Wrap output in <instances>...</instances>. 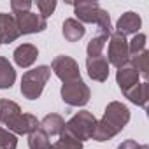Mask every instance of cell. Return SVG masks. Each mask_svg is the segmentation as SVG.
Listing matches in <instances>:
<instances>
[{"instance_id": "cell-1", "label": "cell", "mask_w": 149, "mask_h": 149, "mask_svg": "<svg viewBox=\"0 0 149 149\" xmlns=\"http://www.w3.org/2000/svg\"><path fill=\"white\" fill-rule=\"evenodd\" d=\"M128 121H130V109L121 102H116V100L109 102L104 111V116L100 118V121H97L93 140L97 142L111 140L112 137H116L125 130Z\"/></svg>"}, {"instance_id": "cell-2", "label": "cell", "mask_w": 149, "mask_h": 149, "mask_svg": "<svg viewBox=\"0 0 149 149\" xmlns=\"http://www.w3.org/2000/svg\"><path fill=\"white\" fill-rule=\"evenodd\" d=\"M0 123L14 135H28L39 128V119L33 114L21 112V107L7 98H0Z\"/></svg>"}, {"instance_id": "cell-3", "label": "cell", "mask_w": 149, "mask_h": 149, "mask_svg": "<svg viewBox=\"0 0 149 149\" xmlns=\"http://www.w3.org/2000/svg\"><path fill=\"white\" fill-rule=\"evenodd\" d=\"M74 14H76V19L81 23H93L98 26V33L104 35H111L112 33V25H111V16L105 9L100 7L98 2H91V0H86V2H74Z\"/></svg>"}, {"instance_id": "cell-4", "label": "cell", "mask_w": 149, "mask_h": 149, "mask_svg": "<svg viewBox=\"0 0 149 149\" xmlns=\"http://www.w3.org/2000/svg\"><path fill=\"white\" fill-rule=\"evenodd\" d=\"M49 77H51V67L47 65H39L32 70H26L21 77V95L26 100L40 98Z\"/></svg>"}, {"instance_id": "cell-5", "label": "cell", "mask_w": 149, "mask_h": 149, "mask_svg": "<svg viewBox=\"0 0 149 149\" xmlns=\"http://www.w3.org/2000/svg\"><path fill=\"white\" fill-rule=\"evenodd\" d=\"M95 126H97L95 114L90 112V111H79L65 123V128H63L61 133L76 139L79 142H86V140L93 139Z\"/></svg>"}, {"instance_id": "cell-6", "label": "cell", "mask_w": 149, "mask_h": 149, "mask_svg": "<svg viewBox=\"0 0 149 149\" xmlns=\"http://www.w3.org/2000/svg\"><path fill=\"white\" fill-rule=\"evenodd\" d=\"M60 95H61L63 104H67L70 107H83L90 102L91 90L83 79H77V81H72V83H63Z\"/></svg>"}, {"instance_id": "cell-7", "label": "cell", "mask_w": 149, "mask_h": 149, "mask_svg": "<svg viewBox=\"0 0 149 149\" xmlns=\"http://www.w3.org/2000/svg\"><path fill=\"white\" fill-rule=\"evenodd\" d=\"M107 61L109 65H114L116 68L126 67L130 63V53H128V40L119 32H112L109 35V49H107Z\"/></svg>"}, {"instance_id": "cell-8", "label": "cell", "mask_w": 149, "mask_h": 149, "mask_svg": "<svg viewBox=\"0 0 149 149\" xmlns=\"http://www.w3.org/2000/svg\"><path fill=\"white\" fill-rule=\"evenodd\" d=\"M51 70L54 72V76L61 83H72V81L81 79L79 63L74 60L72 56H67V54L56 56L53 60V63H51Z\"/></svg>"}, {"instance_id": "cell-9", "label": "cell", "mask_w": 149, "mask_h": 149, "mask_svg": "<svg viewBox=\"0 0 149 149\" xmlns=\"http://www.w3.org/2000/svg\"><path fill=\"white\" fill-rule=\"evenodd\" d=\"M16 23H18V30L21 35H30V33H40L47 28V21L46 18H42L37 13L26 11V13H19L14 14Z\"/></svg>"}, {"instance_id": "cell-10", "label": "cell", "mask_w": 149, "mask_h": 149, "mask_svg": "<svg viewBox=\"0 0 149 149\" xmlns=\"http://www.w3.org/2000/svg\"><path fill=\"white\" fill-rule=\"evenodd\" d=\"M86 70H88L90 79L97 83H104L109 77V61L104 54L86 58Z\"/></svg>"}, {"instance_id": "cell-11", "label": "cell", "mask_w": 149, "mask_h": 149, "mask_svg": "<svg viewBox=\"0 0 149 149\" xmlns=\"http://www.w3.org/2000/svg\"><path fill=\"white\" fill-rule=\"evenodd\" d=\"M18 23L14 14L9 13H0V44H11L19 37Z\"/></svg>"}, {"instance_id": "cell-12", "label": "cell", "mask_w": 149, "mask_h": 149, "mask_svg": "<svg viewBox=\"0 0 149 149\" xmlns=\"http://www.w3.org/2000/svg\"><path fill=\"white\" fill-rule=\"evenodd\" d=\"M13 58H14V63H16L18 67L28 68V67H32V65L37 61V58H39V49H37V46H33V44H21V46H18V47L14 49Z\"/></svg>"}, {"instance_id": "cell-13", "label": "cell", "mask_w": 149, "mask_h": 149, "mask_svg": "<svg viewBox=\"0 0 149 149\" xmlns=\"http://www.w3.org/2000/svg\"><path fill=\"white\" fill-rule=\"evenodd\" d=\"M140 26H142L140 16H139L137 13H133V11H128V13L121 14V18L118 19V23H116V32H119V33L125 35V37H126V35H135V33H139Z\"/></svg>"}, {"instance_id": "cell-14", "label": "cell", "mask_w": 149, "mask_h": 149, "mask_svg": "<svg viewBox=\"0 0 149 149\" xmlns=\"http://www.w3.org/2000/svg\"><path fill=\"white\" fill-rule=\"evenodd\" d=\"M139 77L140 76L137 74V70L132 65H126V67L118 68V72H116V83H118L121 93H126L133 86H137L139 84Z\"/></svg>"}, {"instance_id": "cell-15", "label": "cell", "mask_w": 149, "mask_h": 149, "mask_svg": "<svg viewBox=\"0 0 149 149\" xmlns=\"http://www.w3.org/2000/svg\"><path fill=\"white\" fill-rule=\"evenodd\" d=\"M39 128L47 135V137H54V135H61L63 128H65V119L56 114V112H51V114H46L40 121H39Z\"/></svg>"}, {"instance_id": "cell-16", "label": "cell", "mask_w": 149, "mask_h": 149, "mask_svg": "<svg viewBox=\"0 0 149 149\" xmlns=\"http://www.w3.org/2000/svg\"><path fill=\"white\" fill-rule=\"evenodd\" d=\"M84 33H86L84 25L81 21H77L76 18H68L61 25V35L65 37L67 42H77L84 37Z\"/></svg>"}, {"instance_id": "cell-17", "label": "cell", "mask_w": 149, "mask_h": 149, "mask_svg": "<svg viewBox=\"0 0 149 149\" xmlns=\"http://www.w3.org/2000/svg\"><path fill=\"white\" fill-rule=\"evenodd\" d=\"M132 104L142 107V109H147V102H149V83L147 81H142L139 83L137 86H133L130 91L123 93Z\"/></svg>"}, {"instance_id": "cell-18", "label": "cell", "mask_w": 149, "mask_h": 149, "mask_svg": "<svg viewBox=\"0 0 149 149\" xmlns=\"http://www.w3.org/2000/svg\"><path fill=\"white\" fill-rule=\"evenodd\" d=\"M14 81H16V70L13 63L6 56H0V90H11Z\"/></svg>"}, {"instance_id": "cell-19", "label": "cell", "mask_w": 149, "mask_h": 149, "mask_svg": "<svg viewBox=\"0 0 149 149\" xmlns=\"http://www.w3.org/2000/svg\"><path fill=\"white\" fill-rule=\"evenodd\" d=\"M130 61H132V67L137 70L139 76H142L144 79L149 77V51H147V49H144V51H140L139 54L132 56Z\"/></svg>"}, {"instance_id": "cell-20", "label": "cell", "mask_w": 149, "mask_h": 149, "mask_svg": "<svg viewBox=\"0 0 149 149\" xmlns=\"http://www.w3.org/2000/svg\"><path fill=\"white\" fill-rule=\"evenodd\" d=\"M28 147L30 149H51L49 137L40 128H37L32 133H28Z\"/></svg>"}, {"instance_id": "cell-21", "label": "cell", "mask_w": 149, "mask_h": 149, "mask_svg": "<svg viewBox=\"0 0 149 149\" xmlns=\"http://www.w3.org/2000/svg\"><path fill=\"white\" fill-rule=\"evenodd\" d=\"M107 39H109V35L97 33V35L88 42V47H86L88 58H91V56H100V54L104 53V47H105V44H107Z\"/></svg>"}, {"instance_id": "cell-22", "label": "cell", "mask_w": 149, "mask_h": 149, "mask_svg": "<svg viewBox=\"0 0 149 149\" xmlns=\"http://www.w3.org/2000/svg\"><path fill=\"white\" fill-rule=\"evenodd\" d=\"M51 149H83V142H79L76 139H72V137L61 133L60 139L51 146Z\"/></svg>"}, {"instance_id": "cell-23", "label": "cell", "mask_w": 149, "mask_h": 149, "mask_svg": "<svg viewBox=\"0 0 149 149\" xmlns=\"http://www.w3.org/2000/svg\"><path fill=\"white\" fill-rule=\"evenodd\" d=\"M16 147H18V137L0 126V149H16Z\"/></svg>"}, {"instance_id": "cell-24", "label": "cell", "mask_w": 149, "mask_h": 149, "mask_svg": "<svg viewBox=\"0 0 149 149\" xmlns=\"http://www.w3.org/2000/svg\"><path fill=\"white\" fill-rule=\"evenodd\" d=\"M146 49V35L144 33H135L133 39L128 42V53H130V58L139 54L140 51Z\"/></svg>"}, {"instance_id": "cell-25", "label": "cell", "mask_w": 149, "mask_h": 149, "mask_svg": "<svg viewBox=\"0 0 149 149\" xmlns=\"http://www.w3.org/2000/svg\"><path fill=\"white\" fill-rule=\"evenodd\" d=\"M37 9H39V14L42 18H49L54 13V9H56V2L54 0H39Z\"/></svg>"}, {"instance_id": "cell-26", "label": "cell", "mask_w": 149, "mask_h": 149, "mask_svg": "<svg viewBox=\"0 0 149 149\" xmlns=\"http://www.w3.org/2000/svg\"><path fill=\"white\" fill-rule=\"evenodd\" d=\"M32 2L30 0H13L11 2V9H13V14H19V13H26L32 9Z\"/></svg>"}, {"instance_id": "cell-27", "label": "cell", "mask_w": 149, "mask_h": 149, "mask_svg": "<svg viewBox=\"0 0 149 149\" xmlns=\"http://www.w3.org/2000/svg\"><path fill=\"white\" fill-rule=\"evenodd\" d=\"M139 142H135L133 139H128V140H123L119 146H118V149H139Z\"/></svg>"}, {"instance_id": "cell-28", "label": "cell", "mask_w": 149, "mask_h": 149, "mask_svg": "<svg viewBox=\"0 0 149 149\" xmlns=\"http://www.w3.org/2000/svg\"><path fill=\"white\" fill-rule=\"evenodd\" d=\"M139 149H149V146H147V144H140Z\"/></svg>"}]
</instances>
